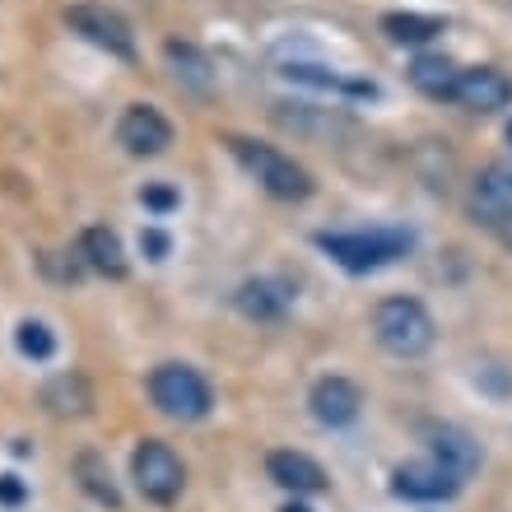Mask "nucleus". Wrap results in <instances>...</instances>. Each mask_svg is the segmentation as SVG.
Segmentation results:
<instances>
[{
    "label": "nucleus",
    "instance_id": "nucleus-1",
    "mask_svg": "<svg viewBox=\"0 0 512 512\" xmlns=\"http://www.w3.org/2000/svg\"><path fill=\"white\" fill-rule=\"evenodd\" d=\"M229 149H233V159H238L247 173L256 177V187L270 191L275 201H308V196H312L308 168H303V163H294L284 149L261 145V140H243V135H233Z\"/></svg>",
    "mask_w": 512,
    "mask_h": 512
},
{
    "label": "nucleus",
    "instance_id": "nucleus-2",
    "mask_svg": "<svg viewBox=\"0 0 512 512\" xmlns=\"http://www.w3.org/2000/svg\"><path fill=\"white\" fill-rule=\"evenodd\" d=\"M373 336L396 359H419L433 345V317L419 298H382L373 312Z\"/></svg>",
    "mask_w": 512,
    "mask_h": 512
},
{
    "label": "nucleus",
    "instance_id": "nucleus-3",
    "mask_svg": "<svg viewBox=\"0 0 512 512\" xmlns=\"http://www.w3.org/2000/svg\"><path fill=\"white\" fill-rule=\"evenodd\" d=\"M317 247H322L336 266L364 275V270H382L391 261H401L410 252V233L401 229H368V233H317Z\"/></svg>",
    "mask_w": 512,
    "mask_h": 512
},
{
    "label": "nucleus",
    "instance_id": "nucleus-4",
    "mask_svg": "<svg viewBox=\"0 0 512 512\" xmlns=\"http://www.w3.org/2000/svg\"><path fill=\"white\" fill-rule=\"evenodd\" d=\"M149 396L159 405L163 415L173 419H205L210 415V405H215V391L210 382L187 364H159L149 373Z\"/></svg>",
    "mask_w": 512,
    "mask_h": 512
},
{
    "label": "nucleus",
    "instance_id": "nucleus-5",
    "mask_svg": "<svg viewBox=\"0 0 512 512\" xmlns=\"http://www.w3.org/2000/svg\"><path fill=\"white\" fill-rule=\"evenodd\" d=\"M131 475H135V489H140L149 503H159V508L182 499V485H187V471H182V461H177V452L168 443L135 447Z\"/></svg>",
    "mask_w": 512,
    "mask_h": 512
},
{
    "label": "nucleus",
    "instance_id": "nucleus-6",
    "mask_svg": "<svg viewBox=\"0 0 512 512\" xmlns=\"http://www.w3.org/2000/svg\"><path fill=\"white\" fill-rule=\"evenodd\" d=\"M66 24L80 33L84 42H94L103 52L122 56V61H135V33L117 10L108 5H94V0H84V5H70L66 10Z\"/></svg>",
    "mask_w": 512,
    "mask_h": 512
},
{
    "label": "nucleus",
    "instance_id": "nucleus-7",
    "mask_svg": "<svg viewBox=\"0 0 512 512\" xmlns=\"http://www.w3.org/2000/svg\"><path fill=\"white\" fill-rule=\"evenodd\" d=\"M471 219L503 229L512 224V163H489L471 182Z\"/></svg>",
    "mask_w": 512,
    "mask_h": 512
},
{
    "label": "nucleus",
    "instance_id": "nucleus-8",
    "mask_svg": "<svg viewBox=\"0 0 512 512\" xmlns=\"http://www.w3.org/2000/svg\"><path fill=\"white\" fill-rule=\"evenodd\" d=\"M117 140H122L126 154H135V159H154V154H163V149L173 145V126H168V117L159 108L135 103V108L122 112V122H117Z\"/></svg>",
    "mask_w": 512,
    "mask_h": 512
},
{
    "label": "nucleus",
    "instance_id": "nucleus-9",
    "mask_svg": "<svg viewBox=\"0 0 512 512\" xmlns=\"http://www.w3.org/2000/svg\"><path fill=\"white\" fill-rule=\"evenodd\" d=\"M452 103H461V108H471V112H503L512 103V80L494 66L461 70L457 89H452Z\"/></svg>",
    "mask_w": 512,
    "mask_h": 512
},
{
    "label": "nucleus",
    "instance_id": "nucleus-10",
    "mask_svg": "<svg viewBox=\"0 0 512 512\" xmlns=\"http://www.w3.org/2000/svg\"><path fill=\"white\" fill-rule=\"evenodd\" d=\"M391 489L401 494V499H452L461 489V480L447 471L443 461H415V466H401V471L391 475Z\"/></svg>",
    "mask_w": 512,
    "mask_h": 512
},
{
    "label": "nucleus",
    "instance_id": "nucleus-11",
    "mask_svg": "<svg viewBox=\"0 0 512 512\" xmlns=\"http://www.w3.org/2000/svg\"><path fill=\"white\" fill-rule=\"evenodd\" d=\"M312 415H317V424H326V429H340V424H350L354 415H359V405H364V396H359V387H354L350 378H322L317 387H312Z\"/></svg>",
    "mask_w": 512,
    "mask_h": 512
},
{
    "label": "nucleus",
    "instance_id": "nucleus-12",
    "mask_svg": "<svg viewBox=\"0 0 512 512\" xmlns=\"http://www.w3.org/2000/svg\"><path fill=\"white\" fill-rule=\"evenodd\" d=\"M429 452H433V461H443L447 471L457 475L461 485L471 480L475 471H480V443H475L471 433H461V429H433L429 433Z\"/></svg>",
    "mask_w": 512,
    "mask_h": 512
},
{
    "label": "nucleus",
    "instance_id": "nucleus-13",
    "mask_svg": "<svg viewBox=\"0 0 512 512\" xmlns=\"http://www.w3.org/2000/svg\"><path fill=\"white\" fill-rule=\"evenodd\" d=\"M266 471L280 489H294V494H322L326 489V471L303 452H270Z\"/></svg>",
    "mask_w": 512,
    "mask_h": 512
},
{
    "label": "nucleus",
    "instance_id": "nucleus-14",
    "mask_svg": "<svg viewBox=\"0 0 512 512\" xmlns=\"http://www.w3.org/2000/svg\"><path fill=\"white\" fill-rule=\"evenodd\" d=\"M80 256H84V266L98 270V275H108V280H122L126 275L122 238H117L112 229H103V224H94V229L80 233Z\"/></svg>",
    "mask_w": 512,
    "mask_h": 512
},
{
    "label": "nucleus",
    "instance_id": "nucleus-15",
    "mask_svg": "<svg viewBox=\"0 0 512 512\" xmlns=\"http://www.w3.org/2000/svg\"><path fill=\"white\" fill-rule=\"evenodd\" d=\"M461 70L447 61V56H415V66H410V84H415L424 98H452V89H457Z\"/></svg>",
    "mask_w": 512,
    "mask_h": 512
},
{
    "label": "nucleus",
    "instance_id": "nucleus-16",
    "mask_svg": "<svg viewBox=\"0 0 512 512\" xmlns=\"http://www.w3.org/2000/svg\"><path fill=\"white\" fill-rule=\"evenodd\" d=\"M382 33L391 42H401V47H419V42H433L443 33V19H433V14H387Z\"/></svg>",
    "mask_w": 512,
    "mask_h": 512
},
{
    "label": "nucleus",
    "instance_id": "nucleus-17",
    "mask_svg": "<svg viewBox=\"0 0 512 512\" xmlns=\"http://www.w3.org/2000/svg\"><path fill=\"white\" fill-rule=\"evenodd\" d=\"M238 308H243L247 317H256V322H275V317H284L289 298H284L275 284L252 280V284H243V289H238Z\"/></svg>",
    "mask_w": 512,
    "mask_h": 512
},
{
    "label": "nucleus",
    "instance_id": "nucleus-18",
    "mask_svg": "<svg viewBox=\"0 0 512 512\" xmlns=\"http://www.w3.org/2000/svg\"><path fill=\"white\" fill-rule=\"evenodd\" d=\"M75 475L84 480V494H89V499L108 503V508H117V503H122V494H117V485H112L108 461L98 457V452H84V457L75 461Z\"/></svg>",
    "mask_w": 512,
    "mask_h": 512
},
{
    "label": "nucleus",
    "instance_id": "nucleus-19",
    "mask_svg": "<svg viewBox=\"0 0 512 512\" xmlns=\"http://www.w3.org/2000/svg\"><path fill=\"white\" fill-rule=\"evenodd\" d=\"M168 52V61H173V75L182 84H191V89H210V61H205L191 42H168L163 47Z\"/></svg>",
    "mask_w": 512,
    "mask_h": 512
},
{
    "label": "nucleus",
    "instance_id": "nucleus-20",
    "mask_svg": "<svg viewBox=\"0 0 512 512\" xmlns=\"http://www.w3.org/2000/svg\"><path fill=\"white\" fill-rule=\"evenodd\" d=\"M47 405H52L56 415H84L89 410V391H84L80 378H56L47 387Z\"/></svg>",
    "mask_w": 512,
    "mask_h": 512
},
{
    "label": "nucleus",
    "instance_id": "nucleus-21",
    "mask_svg": "<svg viewBox=\"0 0 512 512\" xmlns=\"http://www.w3.org/2000/svg\"><path fill=\"white\" fill-rule=\"evenodd\" d=\"M14 340H19V354H24V359H38V364L56 354V336L42 322H19Z\"/></svg>",
    "mask_w": 512,
    "mask_h": 512
},
{
    "label": "nucleus",
    "instance_id": "nucleus-22",
    "mask_svg": "<svg viewBox=\"0 0 512 512\" xmlns=\"http://www.w3.org/2000/svg\"><path fill=\"white\" fill-rule=\"evenodd\" d=\"M140 201H145L149 210H159V215H168V210L177 205V191H173V187H163V182H149V187L140 191Z\"/></svg>",
    "mask_w": 512,
    "mask_h": 512
},
{
    "label": "nucleus",
    "instance_id": "nucleus-23",
    "mask_svg": "<svg viewBox=\"0 0 512 512\" xmlns=\"http://www.w3.org/2000/svg\"><path fill=\"white\" fill-rule=\"evenodd\" d=\"M24 480H19V475H0V503H5V508H19V503H24Z\"/></svg>",
    "mask_w": 512,
    "mask_h": 512
},
{
    "label": "nucleus",
    "instance_id": "nucleus-24",
    "mask_svg": "<svg viewBox=\"0 0 512 512\" xmlns=\"http://www.w3.org/2000/svg\"><path fill=\"white\" fill-rule=\"evenodd\" d=\"M140 247L149 252V261H163V252H168V238H163L159 229H145V233H140Z\"/></svg>",
    "mask_w": 512,
    "mask_h": 512
},
{
    "label": "nucleus",
    "instance_id": "nucleus-25",
    "mask_svg": "<svg viewBox=\"0 0 512 512\" xmlns=\"http://www.w3.org/2000/svg\"><path fill=\"white\" fill-rule=\"evenodd\" d=\"M499 233H503V243H508V247H512V224H503V229H499Z\"/></svg>",
    "mask_w": 512,
    "mask_h": 512
},
{
    "label": "nucleus",
    "instance_id": "nucleus-26",
    "mask_svg": "<svg viewBox=\"0 0 512 512\" xmlns=\"http://www.w3.org/2000/svg\"><path fill=\"white\" fill-rule=\"evenodd\" d=\"M280 512H308V508H303V503H289V508H280Z\"/></svg>",
    "mask_w": 512,
    "mask_h": 512
},
{
    "label": "nucleus",
    "instance_id": "nucleus-27",
    "mask_svg": "<svg viewBox=\"0 0 512 512\" xmlns=\"http://www.w3.org/2000/svg\"><path fill=\"white\" fill-rule=\"evenodd\" d=\"M508 140H512V126H508Z\"/></svg>",
    "mask_w": 512,
    "mask_h": 512
}]
</instances>
